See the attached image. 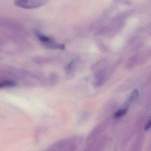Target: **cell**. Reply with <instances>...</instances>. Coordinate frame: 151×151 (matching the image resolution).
Returning <instances> with one entry per match:
<instances>
[{
	"mask_svg": "<svg viewBox=\"0 0 151 151\" xmlns=\"http://www.w3.org/2000/svg\"><path fill=\"white\" fill-rule=\"evenodd\" d=\"M15 85H16V83L12 82H5L0 83V88L14 87Z\"/></svg>",
	"mask_w": 151,
	"mask_h": 151,
	"instance_id": "obj_9",
	"label": "cell"
},
{
	"mask_svg": "<svg viewBox=\"0 0 151 151\" xmlns=\"http://www.w3.org/2000/svg\"><path fill=\"white\" fill-rule=\"evenodd\" d=\"M106 129V123H102L95 127L91 132L87 139V146L90 150L93 144L100 138Z\"/></svg>",
	"mask_w": 151,
	"mask_h": 151,
	"instance_id": "obj_3",
	"label": "cell"
},
{
	"mask_svg": "<svg viewBox=\"0 0 151 151\" xmlns=\"http://www.w3.org/2000/svg\"><path fill=\"white\" fill-rule=\"evenodd\" d=\"M127 108H125V109H121L119 110L118 111L116 112L114 114V117L115 118H120L124 116L127 113Z\"/></svg>",
	"mask_w": 151,
	"mask_h": 151,
	"instance_id": "obj_8",
	"label": "cell"
},
{
	"mask_svg": "<svg viewBox=\"0 0 151 151\" xmlns=\"http://www.w3.org/2000/svg\"><path fill=\"white\" fill-rule=\"evenodd\" d=\"M47 2V0H16L15 4L23 9H34L44 5Z\"/></svg>",
	"mask_w": 151,
	"mask_h": 151,
	"instance_id": "obj_4",
	"label": "cell"
},
{
	"mask_svg": "<svg viewBox=\"0 0 151 151\" xmlns=\"http://www.w3.org/2000/svg\"><path fill=\"white\" fill-rule=\"evenodd\" d=\"M107 78V69L103 68L99 70L95 74L93 85L96 87L103 86L106 81Z\"/></svg>",
	"mask_w": 151,
	"mask_h": 151,
	"instance_id": "obj_5",
	"label": "cell"
},
{
	"mask_svg": "<svg viewBox=\"0 0 151 151\" xmlns=\"http://www.w3.org/2000/svg\"><path fill=\"white\" fill-rule=\"evenodd\" d=\"M138 90L136 89L134 90L133 93H132V95H131V97H130V101H134L135 99H136L137 97H138Z\"/></svg>",
	"mask_w": 151,
	"mask_h": 151,
	"instance_id": "obj_10",
	"label": "cell"
},
{
	"mask_svg": "<svg viewBox=\"0 0 151 151\" xmlns=\"http://www.w3.org/2000/svg\"><path fill=\"white\" fill-rule=\"evenodd\" d=\"M82 141L80 136L73 137L58 141L51 145L49 151H74L77 149Z\"/></svg>",
	"mask_w": 151,
	"mask_h": 151,
	"instance_id": "obj_1",
	"label": "cell"
},
{
	"mask_svg": "<svg viewBox=\"0 0 151 151\" xmlns=\"http://www.w3.org/2000/svg\"><path fill=\"white\" fill-rule=\"evenodd\" d=\"M49 83L50 85H54L58 81V76L55 74H51L50 75L48 79Z\"/></svg>",
	"mask_w": 151,
	"mask_h": 151,
	"instance_id": "obj_7",
	"label": "cell"
},
{
	"mask_svg": "<svg viewBox=\"0 0 151 151\" xmlns=\"http://www.w3.org/2000/svg\"><path fill=\"white\" fill-rule=\"evenodd\" d=\"M77 62V59H75L68 64L66 68V72L68 73H70L72 72L73 70L74 69V67H75L76 64Z\"/></svg>",
	"mask_w": 151,
	"mask_h": 151,
	"instance_id": "obj_6",
	"label": "cell"
},
{
	"mask_svg": "<svg viewBox=\"0 0 151 151\" xmlns=\"http://www.w3.org/2000/svg\"><path fill=\"white\" fill-rule=\"evenodd\" d=\"M34 34L43 46L48 48L61 50L65 49V46L64 44L57 42L54 39L43 34L38 30H35Z\"/></svg>",
	"mask_w": 151,
	"mask_h": 151,
	"instance_id": "obj_2",
	"label": "cell"
},
{
	"mask_svg": "<svg viewBox=\"0 0 151 151\" xmlns=\"http://www.w3.org/2000/svg\"><path fill=\"white\" fill-rule=\"evenodd\" d=\"M151 127V119L149 121V122H148L146 126H145V130H147L148 129H150Z\"/></svg>",
	"mask_w": 151,
	"mask_h": 151,
	"instance_id": "obj_11",
	"label": "cell"
}]
</instances>
